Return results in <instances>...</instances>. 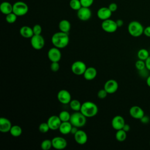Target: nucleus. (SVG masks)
<instances>
[{
  "instance_id": "nucleus-34",
  "label": "nucleus",
  "mask_w": 150,
  "mask_h": 150,
  "mask_svg": "<svg viewBox=\"0 0 150 150\" xmlns=\"http://www.w3.org/2000/svg\"><path fill=\"white\" fill-rule=\"evenodd\" d=\"M49 129H50V128L47 122H42L39 126V130L41 133H46L49 131Z\"/></svg>"
},
{
  "instance_id": "nucleus-37",
  "label": "nucleus",
  "mask_w": 150,
  "mask_h": 150,
  "mask_svg": "<svg viewBox=\"0 0 150 150\" xmlns=\"http://www.w3.org/2000/svg\"><path fill=\"white\" fill-rule=\"evenodd\" d=\"M107 94H108V93L107 92V91L104 88H103V89L100 90L98 91L97 97L100 99H104L107 97Z\"/></svg>"
},
{
  "instance_id": "nucleus-8",
  "label": "nucleus",
  "mask_w": 150,
  "mask_h": 150,
  "mask_svg": "<svg viewBox=\"0 0 150 150\" xmlns=\"http://www.w3.org/2000/svg\"><path fill=\"white\" fill-rule=\"evenodd\" d=\"M45 39L41 35H33L30 38V45L35 50H40L45 46Z\"/></svg>"
},
{
  "instance_id": "nucleus-17",
  "label": "nucleus",
  "mask_w": 150,
  "mask_h": 150,
  "mask_svg": "<svg viewBox=\"0 0 150 150\" xmlns=\"http://www.w3.org/2000/svg\"><path fill=\"white\" fill-rule=\"evenodd\" d=\"M112 12L110 10L108 7H101L99 8L97 12V17L102 20L104 21L108 19H110L112 15Z\"/></svg>"
},
{
  "instance_id": "nucleus-44",
  "label": "nucleus",
  "mask_w": 150,
  "mask_h": 150,
  "mask_svg": "<svg viewBox=\"0 0 150 150\" xmlns=\"http://www.w3.org/2000/svg\"><path fill=\"white\" fill-rule=\"evenodd\" d=\"M115 21H116V23H117V25L118 27H121L124 24V22L122 19H117Z\"/></svg>"
},
{
  "instance_id": "nucleus-6",
  "label": "nucleus",
  "mask_w": 150,
  "mask_h": 150,
  "mask_svg": "<svg viewBox=\"0 0 150 150\" xmlns=\"http://www.w3.org/2000/svg\"><path fill=\"white\" fill-rule=\"evenodd\" d=\"M101 26L102 29L107 33H114L117 30L118 28L116 21L110 19L103 21Z\"/></svg>"
},
{
  "instance_id": "nucleus-24",
  "label": "nucleus",
  "mask_w": 150,
  "mask_h": 150,
  "mask_svg": "<svg viewBox=\"0 0 150 150\" xmlns=\"http://www.w3.org/2000/svg\"><path fill=\"white\" fill-rule=\"evenodd\" d=\"M59 29L61 32L69 33L71 29V23L68 20L62 19L59 23Z\"/></svg>"
},
{
  "instance_id": "nucleus-39",
  "label": "nucleus",
  "mask_w": 150,
  "mask_h": 150,
  "mask_svg": "<svg viewBox=\"0 0 150 150\" xmlns=\"http://www.w3.org/2000/svg\"><path fill=\"white\" fill-rule=\"evenodd\" d=\"M108 8L112 12H114L117 10V8H118L117 4L115 3H114V2L111 3L108 6Z\"/></svg>"
},
{
  "instance_id": "nucleus-19",
  "label": "nucleus",
  "mask_w": 150,
  "mask_h": 150,
  "mask_svg": "<svg viewBox=\"0 0 150 150\" xmlns=\"http://www.w3.org/2000/svg\"><path fill=\"white\" fill-rule=\"evenodd\" d=\"M12 126L11 122L9 119L5 117H1L0 118V131L1 132H9Z\"/></svg>"
},
{
  "instance_id": "nucleus-10",
  "label": "nucleus",
  "mask_w": 150,
  "mask_h": 150,
  "mask_svg": "<svg viewBox=\"0 0 150 150\" xmlns=\"http://www.w3.org/2000/svg\"><path fill=\"white\" fill-rule=\"evenodd\" d=\"M47 57L51 62H59L62 58V53L60 51V49L54 46L51 47L48 50Z\"/></svg>"
},
{
  "instance_id": "nucleus-22",
  "label": "nucleus",
  "mask_w": 150,
  "mask_h": 150,
  "mask_svg": "<svg viewBox=\"0 0 150 150\" xmlns=\"http://www.w3.org/2000/svg\"><path fill=\"white\" fill-rule=\"evenodd\" d=\"M72 127L73 125H71L70 121L62 122L59 128V131L62 134L67 135L70 133Z\"/></svg>"
},
{
  "instance_id": "nucleus-12",
  "label": "nucleus",
  "mask_w": 150,
  "mask_h": 150,
  "mask_svg": "<svg viewBox=\"0 0 150 150\" xmlns=\"http://www.w3.org/2000/svg\"><path fill=\"white\" fill-rule=\"evenodd\" d=\"M57 97L59 101L63 104H69L71 100V96L70 93L67 90L64 89L61 90L58 92Z\"/></svg>"
},
{
  "instance_id": "nucleus-32",
  "label": "nucleus",
  "mask_w": 150,
  "mask_h": 150,
  "mask_svg": "<svg viewBox=\"0 0 150 150\" xmlns=\"http://www.w3.org/2000/svg\"><path fill=\"white\" fill-rule=\"evenodd\" d=\"M17 17L18 16L12 12L6 15V18H5L6 21L8 23H13L14 22H16L17 19Z\"/></svg>"
},
{
  "instance_id": "nucleus-43",
  "label": "nucleus",
  "mask_w": 150,
  "mask_h": 150,
  "mask_svg": "<svg viewBox=\"0 0 150 150\" xmlns=\"http://www.w3.org/2000/svg\"><path fill=\"white\" fill-rule=\"evenodd\" d=\"M122 129L124 131H125L126 132H128L130 130V126H129V125L128 124H125V125H124V127L122 128Z\"/></svg>"
},
{
  "instance_id": "nucleus-42",
  "label": "nucleus",
  "mask_w": 150,
  "mask_h": 150,
  "mask_svg": "<svg viewBox=\"0 0 150 150\" xmlns=\"http://www.w3.org/2000/svg\"><path fill=\"white\" fill-rule=\"evenodd\" d=\"M140 120H141V121L142 123H144V124H146V123H148V122H149V119L148 117H146V116L144 115Z\"/></svg>"
},
{
  "instance_id": "nucleus-38",
  "label": "nucleus",
  "mask_w": 150,
  "mask_h": 150,
  "mask_svg": "<svg viewBox=\"0 0 150 150\" xmlns=\"http://www.w3.org/2000/svg\"><path fill=\"white\" fill-rule=\"evenodd\" d=\"M80 1L82 6L88 7V8L91 6L94 2V0H80Z\"/></svg>"
},
{
  "instance_id": "nucleus-1",
  "label": "nucleus",
  "mask_w": 150,
  "mask_h": 150,
  "mask_svg": "<svg viewBox=\"0 0 150 150\" xmlns=\"http://www.w3.org/2000/svg\"><path fill=\"white\" fill-rule=\"evenodd\" d=\"M53 45L59 49L65 48L69 43V33L61 31L54 33L51 38Z\"/></svg>"
},
{
  "instance_id": "nucleus-26",
  "label": "nucleus",
  "mask_w": 150,
  "mask_h": 150,
  "mask_svg": "<svg viewBox=\"0 0 150 150\" xmlns=\"http://www.w3.org/2000/svg\"><path fill=\"white\" fill-rule=\"evenodd\" d=\"M149 52L146 49H141L137 52V57L138 59L145 60L149 56Z\"/></svg>"
},
{
  "instance_id": "nucleus-23",
  "label": "nucleus",
  "mask_w": 150,
  "mask_h": 150,
  "mask_svg": "<svg viewBox=\"0 0 150 150\" xmlns=\"http://www.w3.org/2000/svg\"><path fill=\"white\" fill-rule=\"evenodd\" d=\"M1 12L6 15L13 12V5L7 1L2 2L0 5Z\"/></svg>"
},
{
  "instance_id": "nucleus-9",
  "label": "nucleus",
  "mask_w": 150,
  "mask_h": 150,
  "mask_svg": "<svg viewBox=\"0 0 150 150\" xmlns=\"http://www.w3.org/2000/svg\"><path fill=\"white\" fill-rule=\"evenodd\" d=\"M92 15L91 9L88 7L82 6L77 11V18L82 21H87L89 20Z\"/></svg>"
},
{
  "instance_id": "nucleus-4",
  "label": "nucleus",
  "mask_w": 150,
  "mask_h": 150,
  "mask_svg": "<svg viewBox=\"0 0 150 150\" xmlns=\"http://www.w3.org/2000/svg\"><path fill=\"white\" fill-rule=\"evenodd\" d=\"M86 117L80 111H74L71 114L70 122L73 126L77 128H81L84 127L86 123Z\"/></svg>"
},
{
  "instance_id": "nucleus-20",
  "label": "nucleus",
  "mask_w": 150,
  "mask_h": 150,
  "mask_svg": "<svg viewBox=\"0 0 150 150\" xmlns=\"http://www.w3.org/2000/svg\"><path fill=\"white\" fill-rule=\"evenodd\" d=\"M19 33H20V35L23 38L26 39H28V38L30 39L34 35L33 29L30 26H26V25L23 26L20 28Z\"/></svg>"
},
{
  "instance_id": "nucleus-14",
  "label": "nucleus",
  "mask_w": 150,
  "mask_h": 150,
  "mask_svg": "<svg viewBox=\"0 0 150 150\" xmlns=\"http://www.w3.org/2000/svg\"><path fill=\"white\" fill-rule=\"evenodd\" d=\"M104 88L107 91L108 94H113L117 91L118 88V84L116 80L110 79L105 83Z\"/></svg>"
},
{
  "instance_id": "nucleus-31",
  "label": "nucleus",
  "mask_w": 150,
  "mask_h": 150,
  "mask_svg": "<svg viewBox=\"0 0 150 150\" xmlns=\"http://www.w3.org/2000/svg\"><path fill=\"white\" fill-rule=\"evenodd\" d=\"M52 147V140L49 139H44L40 144V148L43 150H49Z\"/></svg>"
},
{
  "instance_id": "nucleus-47",
  "label": "nucleus",
  "mask_w": 150,
  "mask_h": 150,
  "mask_svg": "<svg viewBox=\"0 0 150 150\" xmlns=\"http://www.w3.org/2000/svg\"><path fill=\"white\" fill-rule=\"evenodd\" d=\"M149 145H150V141H149Z\"/></svg>"
},
{
  "instance_id": "nucleus-29",
  "label": "nucleus",
  "mask_w": 150,
  "mask_h": 150,
  "mask_svg": "<svg viewBox=\"0 0 150 150\" xmlns=\"http://www.w3.org/2000/svg\"><path fill=\"white\" fill-rule=\"evenodd\" d=\"M69 6L71 9L74 11H78L82 7L80 0H70L69 2Z\"/></svg>"
},
{
  "instance_id": "nucleus-18",
  "label": "nucleus",
  "mask_w": 150,
  "mask_h": 150,
  "mask_svg": "<svg viewBox=\"0 0 150 150\" xmlns=\"http://www.w3.org/2000/svg\"><path fill=\"white\" fill-rule=\"evenodd\" d=\"M74 138L75 141L80 145L85 144L88 139V137L86 132L81 129H79L77 132L74 135Z\"/></svg>"
},
{
  "instance_id": "nucleus-16",
  "label": "nucleus",
  "mask_w": 150,
  "mask_h": 150,
  "mask_svg": "<svg viewBox=\"0 0 150 150\" xmlns=\"http://www.w3.org/2000/svg\"><path fill=\"white\" fill-rule=\"evenodd\" d=\"M125 124V120L121 115H115L111 120V126L115 130L122 129Z\"/></svg>"
},
{
  "instance_id": "nucleus-40",
  "label": "nucleus",
  "mask_w": 150,
  "mask_h": 150,
  "mask_svg": "<svg viewBox=\"0 0 150 150\" xmlns=\"http://www.w3.org/2000/svg\"><path fill=\"white\" fill-rule=\"evenodd\" d=\"M144 34L148 38H150V26H148L144 28Z\"/></svg>"
},
{
  "instance_id": "nucleus-41",
  "label": "nucleus",
  "mask_w": 150,
  "mask_h": 150,
  "mask_svg": "<svg viewBox=\"0 0 150 150\" xmlns=\"http://www.w3.org/2000/svg\"><path fill=\"white\" fill-rule=\"evenodd\" d=\"M145 67L146 69L150 71V56L145 60Z\"/></svg>"
},
{
  "instance_id": "nucleus-28",
  "label": "nucleus",
  "mask_w": 150,
  "mask_h": 150,
  "mask_svg": "<svg viewBox=\"0 0 150 150\" xmlns=\"http://www.w3.org/2000/svg\"><path fill=\"white\" fill-rule=\"evenodd\" d=\"M115 136L117 141L118 142H123L127 138V132L122 129L117 130Z\"/></svg>"
},
{
  "instance_id": "nucleus-27",
  "label": "nucleus",
  "mask_w": 150,
  "mask_h": 150,
  "mask_svg": "<svg viewBox=\"0 0 150 150\" xmlns=\"http://www.w3.org/2000/svg\"><path fill=\"white\" fill-rule=\"evenodd\" d=\"M81 103L78 100H71L69 103L71 109L74 111H80L81 107Z\"/></svg>"
},
{
  "instance_id": "nucleus-5",
  "label": "nucleus",
  "mask_w": 150,
  "mask_h": 150,
  "mask_svg": "<svg viewBox=\"0 0 150 150\" xmlns=\"http://www.w3.org/2000/svg\"><path fill=\"white\" fill-rule=\"evenodd\" d=\"M28 11V5L23 1H17L13 4V12L18 16L25 15Z\"/></svg>"
},
{
  "instance_id": "nucleus-7",
  "label": "nucleus",
  "mask_w": 150,
  "mask_h": 150,
  "mask_svg": "<svg viewBox=\"0 0 150 150\" xmlns=\"http://www.w3.org/2000/svg\"><path fill=\"white\" fill-rule=\"evenodd\" d=\"M86 69V64L84 63V62L80 60L75 61L71 66V71L77 76L83 75Z\"/></svg>"
},
{
  "instance_id": "nucleus-3",
  "label": "nucleus",
  "mask_w": 150,
  "mask_h": 150,
  "mask_svg": "<svg viewBox=\"0 0 150 150\" xmlns=\"http://www.w3.org/2000/svg\"><path fill=\"white\" fill-rule=\"evenodd\" d=\"M144 28L138 21H133L129 23L128 25V32L129 34L135 38L139 37L144 34Z\"/></svg>"
},
{
  "instance_id": "nucleus-2",
  "label": "nucleus",
  "mask_w": 150,
  "mask_h": 150,
  "mask_svg": "<svg viewBox=\"0 0 150 150\" xmlns=\"http://www.w3.org/2000/svg\"><path fill=\"white\" fill-rule=\"evenodd\" d=\"M80 111L87 118H90L97 115L98 111V108L94 103L87 101L82 103Z\"/></svg>"
},
{
  "instance_id": "nucleus-30",
  "label": "nucleus",
  "mask_w": 150,
  "mask_h": 150,
  "mask_svg": "<svg viewBox=\"0 0 150 150\" xmlns=\"http://www.w3.org/2000/svg\"><path fill=\"white\" fill-rule=\"evenodd\" d=\"M70 116H71V115L70 114V113L67 111H66V110L62 111L59 114V117L60 120L62 121V122L69 121Z\"/></svg>"
},
{
  "instance_id": "nucleus-15",
  "label": "nucleus",
  "mask_w": 150,
  "mask_h": 150,
  "mask_svg": "<svg viewBox=\"0 0 150 150\" xmlns=\"http://www.w3.org/2000/svg\"><path fill=\"white\" fill-rule=\"evenodd\" d=\"M47 123L49 125L50 129L52 130H56L59 129V128L62 123V121L60 120L59 115H52L50 116L47 121Z\"/></svg>"
},
{
  "instance_id": "nucleus-35",
  "label": "nucleus",
  "mask_w": 150,
  "mask_h": 150,
  "mask_svg": "<svg viewBox=\"0 0 150 150\" xmlns=\"http://www.w3.org/2000/svg\"><path fill=\"white\" fill-rule=\"evenodd\" d=\"M50 68V70L53 72L57 71L60 69V65L59 62H51Z\"/></svg>"
},
{
  "instance_id": "nucleus-13",
  "label": "nucleus",
  "mask_w": 150,
  "mask_h": 150,
  "mask_svg": "<svg viewBox=\"0 0 150 150\" xmlns=\"http://www.w3.org/2000/svg\"><path fill=\"white\" fill-rule=\"evenodd\" d=\"M129 113L131 117L137 120H141L144 115V111L138 105L132 106L129 110Z\"/></svg>"
},
{
  "instance_id": "nucleus-36",
  "label": "nucleus",
  "mask_w": 150,
  "mask_h": 150,
  "mask_svg": "<svg viewBox=\"0 0 150 150\" xmlns=\"http://www.w3.org/2000/svg\"><path fill=\"white\" fill-rule=\"evenodd\" d=\"M32 29H33L34 35H41L42 28L40 25L39 24L35 25L32 28Z\"/></svg>"
},
{
  "instance_id": "nucleus-46",
  "label": "nucleus",
  "mask_w": 150,
  "mask_h": 150,
  "mask_svg": "<svg viewBox=\"0 0 150 150\" xmlns=\"http://www.w3.org/2000/svg\"><path fill=\"white\" fill-rule=\"evenodd\" d=\"M146 83L147 86L150 87V75H149V76L147 77L146 80Z\"/></svg>"
},
{
  "instance_id": "nucleus-45",
  "label": "nucleus",
  "mask_w": 150,
  "mask_h": 150,
  "mask_svg": "<svg viewBox=\"0 0 150 150\" xmlns=\"http://www.w3.org/2000/svg\"><path fill=\"white\" fill-rule=\"evenodd\" d=\"M78 128H77V127H76L73 126V127H72V128H71V132H70V133H71V134L74 135V134L77 132V131L79 130V129H78Z\"/></svg>"
},
{
  "instance_id": "nucleus-11",
  "label": "nucleus",
  "mask_w": 150,
  "mask_h": 150,
  "mask_svg": "<svg viewBox=\"0 0 150 150\" xmlns=\"http://www.w3.org/2000/svg\"><path fill=\"white\" fill-rule=\"evenodd\" d=\"M52 147L58 150L63 149L67 145V142L66 139L62 137H54L52 139Z\"/></svg>"
},
{
  "instance_id": "nucleus-25",
  "label": "nucleus",
  "mask_w": 150,
  "mask_h": 150,
  "mask_svg": "<svg viewBox=\"0 0 150 150\" xmlns=\"http://www.w3.org/2000/svg\"><path fill=\"white\" fill-rule=\"evenodd\" d=\"M11 135L13 137H18L21 136V135L22 133V128L18 125H12L10 131H9Z\"/></svg>"
},
{
  "instance_id": "nucleus-21",
  "label": "nucleus",
  "mask_w": 150,
  "mask_h": 150,
  "mask_svg": "<svg viewBox=\"0 0 150 150\" xmlns=\"http://www.w3.org/2000/svg\"><path fill=\"white\" fill-rule=\"evenodd\" d=\"M97 74V70L93 67H87L83 74V76L86 80H92L96 77Z\"/></svg>"
},
{
  "instance_id": "nucleus-33",
  "label": "nucleus",
  "mask_w": 150,
  "mask_h": 150,
  "mask_svg": "<svg viewBox=\"0 0 150 150\" xmlns=\"http://www.w3.org/2000/svg\"><path fill=\"white\" fill-rule=\"evenodd\" d=\"M135 66L136 69H137L138 70H139V71H141V70H144L145 69H146L145 61H144V60H140V59H138V60L135 62Z\"/></svg>"
}]
</instances>
